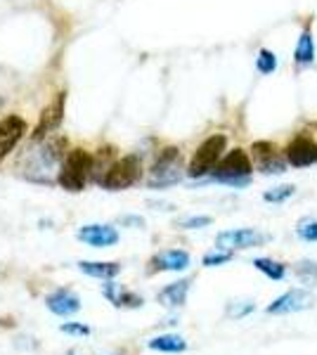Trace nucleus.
<instances>
[{"mask_svg": "<svg viewBox=\"0 0 317 355\" xmlns=\"http://www.w3.org/2000/svg\"><path fill=\"white\" fill-rule=\"evenodd\" d=\"M286 159H289L291 166L317 164V145L310 137H296V140L286 147Z\"/></svg>", "mask_w": 317, "mask_h": 355, "instance_id": "obj_12", "label": "nucleus"}, {"mask_svg": "<svg viewBox=\"0 0 317 355\" xmlns=\"http://www.w3.org/2000/svg\"><path fill=\"white\" fill-rule=\"evenodd\" d=\"M213 168H216L213 171V178H216L218 182H228V185H234V187L246 185L253 171L249 154L244 150H232L221 164L213 166Z\"/></svg>", "mask_w": 317, "mask_h": 355, "instance_id": "obj_4", "label": "nucleus"}, {"mask_svg": "<svg viewBox=\"0 0 317 355\" xmlns=\"http://www.w3.org/2000/svg\"><path fill=\"white\" fill-rule=\"evenodd\" d=\"M140 173H142L140 159L130 154V157H123V159H119V162L109 164L105 175H102L97 182H100L105 190L119 192V190H126V187L135 185V182L140 180Z\"/></svg>", "mask_w": 317, "mask_h": 355, "instance_id": "obj_2", "label": "nucleus"}, {"mask_svg": "<svg viewBox=\"0 0 317 355\" xmlns=\"http://www.w3.org/2000/svg\"><path fill=\"white\" fill-rule=\"evenodd\" d=\"M121 223H123V225H137V227L145 225V220L137 218V216H126V218H121Z\"/></svg>", "mask_w": 317, "mask_h": 355, "instance_id": "obj_30", "label": "nucleus"}, {"mask_svg": "<svg viewBox=\"0 0 317 355\" xmlns=\"http://www.w3.org/2000/svg\"><path fill=\"white\" fill-rule=\"evenodd\" d=\"M187 291H189V279H178V282H173L166 289L159 291V303L166 308H180L187 301Z\"/></svg>", "mask_w": 317, "mask_h": 355, "instance_id": "obj_14", "label": "nucleus"}, {"mask_svg": "<svg viewBox=\"0 0 317 355\" xmlns=\"http://www.w3.org/2000/svg\"><path fill=\"white\" fill-rule=\"evenodd\" d=\"M187 266H189L187 251L171 249V251H164V254L154 256V259L149 261V272H180V270H187Z\"/></svg>", "mask_w": 317, "mask_h": 355, "instance_id": "obj_11", "label": "nucleus"}, {"mask_svg": "<svg viewBox=\"0 0 317 355\" xmlns=\"http://www.w3.org/2000/svg\"><path fill=\"white\" fill-rule=\"evenodd\" d=\"M206 225H211L209 216H192V218H185L180 223V227H185V230H199V227H206Z\"/></svg>", "mask_w": 317, "mask_h": 355, "instance_id": "obj_27", "label": "nucleus"}, {"mask_svg": "<svg viewBox=\"0 0 317 355\" xmlns=\"http://www.w3.org/2000/svg\"><path fill=\"white\" fill-rule=\"evenodd\" d=\"M78 239L95 249H105L119 242V232L112 225H83L78 230Z\"/></svg>", "mask_w": 317, "mask_h": 355, "instance_id": "obj_10", "label": "nucleus"}, {"mask_svg": "<svg viewBox=\"0 0 317 355\" xmlns=\"http://www.w3.org/2000/svg\"><path fill=\"white\" fill-rule=\"evenodd\" d=\"M253 152H256L263 162V159H268L275 154V145H270V142H256V145H253Z\"/></svg>", "mask_w": 317, "mask_h": 355, "instance_id": "obj_29", "label": "nucleus"}, {"mask_svg": "<svg viewBox=\"0 0 317 355\" xmlns=\"http://www.w3.org/2000/svg\"><path fill=\"white\" fill-rule=\"evenodd\" d=\"M261 171H263V173H268V175L270 173H284V164H282L280 159L273 154V157H268V159H263V162H261Z\"/></svg>", "mask_w": 317, "mask_h": 355, "instance_id": "obj_25", "label": "nucleus"}, {"mask_svg": "<svg viewBox=\"0 0 317 355\" xmlns=\"http://www.w3.org/2000/svg\"><path fill=\"white\" fill-rule=\"evenodd\" d=\"M315 60V43H313V33L303 31L296 45V62L298 64H310Z\"/></svg>", "mask_w": 317, "mask_h": 355, "instance_id": "obj_18", "label": "nucleus"}, {"mask_svg": "<svg viewBox=\"0 0 317 355\" xmlns=\"http://www.w3.org/2000/svg\"><path fill=\"white\" fill-rule=\"evenodd\" d=\"M218 249H228V251H234V249H251V246H258L263 242H268L263 232L258 230H251V227H244V230H225L218 234Z\"/></svg>", "mask_w": 317, "mask_h": 355, "instance_id": "obj_8", "label": "nucleus"}, {"mask_svg": "<svg viewBox=\"0 0 317 355\" xmlns=\"http://www.w3.org/2000/svg\"><path fill=\"white\" fill-rule=\"evenodd\" d=\"M315 303V296L305 289H291L286 294H282L277 301H273L268 306V313L270 315H289V313H301V311H308L313 308Z\"/></svg>", "mask_w": 317, "mask_h": 355, "instance_id": "obj_7", "label": "nucleus"}, {"mask_svg": "<svg viewBox=\"0 0 317 355\" xmlns=\"http://www.w3.org/2000/svg\"><path fill=\"white\" fill-rule=\"evenodd\" d=\"M69 355H76V353H69Z\"/></svg>", "mask_w": 317, "mask_h": 355, "instance_id": "obj_31", "label": "nucleus"}, {"mask_svg": "<svg viewBox=\"0 0 317 355\" xmlns=\"http://www.w3.org/2000/svg\"><path fill=\"white\" fill-rule=\"evenodd\" d=\"M105 296L109 301L114 303L117 308H140L142 306V299L137 294H132V291L123 289L121 284L117 282H109L105 284Z\"/></svg>", "mask_w": 317, "mask_h": 355, "instance_id": "obj_15", "label": "nucleus"}, {"mask_svg": "<svg viewBox=\"0 0 317 355\" xmlns=\"http://www.w3.org/2000/svg\"><path fill=\"white\" fill-rule=\"evenodd\" d=\"M182 178V157L175 147H166L149 171V187H171Z\"/></svg>", "mask_w": 317, "mask_h": 355, "instance_id": "obj_3", "label": "nucleus"}, {"mask_svg": "<svg viewBox=\"0 0 317 355\" xmlns=\"http://www.w3.org/2000/svg\"><path fill=\"white\" fill-rule=\"evenodd\" d=\"M256 67L261 73H273L275 69H277V57H275V53H270V50H261V55H258V60H256Z\"/></svg>", "mask_w": 317, "mask_h": 355, "instance_id": "obj_23", "label": "nucleus"}, {"mask_svg": "<svg viewBox=\"0 0 317 355\" xmlns=\"http://www.w3.org/2000/svg\"><path fill=\"white\" fill-rule=\"evenodd\" d=\"M62 331H65V334H71V336H88L90 327L78 324V322H67V324H62Z\"/></svg>", "mask_w": 317, "mask_h": 355, "instance_id": "obj_28", "label": "nucleus"}, {"mask_svg": "<svg viewBox=\"0 0 317 355\" xmlns=\"http://www.w3.org/2000/svg\"><path fill=\"white\" fill-rule=\"evenodd\" d=\"M296 234L303 239V242H317V220L313 218H303L298 223Z\"/></svg>", "mask_w": 317, "mask_h": 355, "instance_id": "obj_22", "label": "nucleus"}, {"mask_svg": "<svg viewBox=\"0 0 317 355\" xmlns=\"http://www.w3.org/2000/svg\"><path fill=\"white\" fill-rule=\"evenodd\" d=\"M293 192H296V187H293V185H280V187H275V190L265 192L263 199H265V202L280 204V202H286L289 197H293Z\"/></svg>", "mask_w": 317, "mask_h": 355, "instance_id": "obj_21", "label": "nucleus"}, {"mask_svg": "<svg viewBox=\"0 0 317 355\" xmlns=\"http://www.w3.org/2000/svg\"><path fill=\"white\" fill-rule=\"evenodd\" d=\"M26 133V121L22 116H5L0 121V162L15 150L17 142Z\"/></svg>", "mask_w": 317, "mask_h": 355, "instance_id": "obj_9", "label": "nucleus"}, {"mask_svg": "<svg viewBox=\"0 0 317 355\" xmlns=\"http://www.w3.org/2000/svg\"><path fill=\"white\" fill-rule=\"evenodd\" d=\"M149 348H152V351H161V353H182L187 348V341L178 334H164L149 341Z\"/></svg>", "mask_w": 317, "mask_h": 355, "instance_id": "obj_17", "label": "nucleus"}, {"mask_svg": "<svg viewBox=\"0 0 317 355\" xmlns=\"http://www.w3.org/2000/svg\"><path fill=\"white\" fill-rule=\"evenodd\" d=\"M80 272L90 275V277H100V279H112L121 272L119 263H100V261H80L78 263Z\"/></svg>", "mask_w": 317, "mask_h": 355, "instance_id": "obj_16", "label": "nucleus"}, {"mask_svg": "<svg viewBox=\"0 0 317 355\" xmlns=\"http://www.w3.org/2000/svg\"><path fill=\"white\" fill-rule=\"evenodd\" d=\"M232 259V251L223 249V251H209V254L204 256V266L206 268H213V266H223V263H228Z\"/></svg>", "mask_w": 317, "mask_h": 355, "instance_id": "obj_24", "label": "nucleus"}, {"mask_svg": "<svg viewBox=\"0 0 317 355\" xmlns=\"http://www.w3.org/2000/svg\"><path fill=\"white\" fill-rule=\"evenodd\" d=\"M225 145H228V137L225 135L206 137V140L199 145V150L194 152L192 164H189V168H187V175L189 178H201V175L211 173L213 166L218 164L221 154L225 152Z\"/></svg>", "mask_w": 317, "mask_h": 355, "instance_id": "obj_5", "label": "nucleus"}, {"mask_svg": "<svg viewBox=\"0 0 317 355\" xmlns=\"http://www.w3.org/2000/svg\"><path fill=\"white\" fill-rule=\"evenodd\" d=\"M45 306L55 315H74L80 311V299L69 289H57L45 299Z\"/></svg>", "mask_w": 317, "mask_h": 355, "instance_id": "obj_13", "label": "nucleus"}, {"mask_svg": "<svg viewBox=\"0 0 317 355\" xmlns=\"http://www.w3.org/2000/svg\"><path fill=\"white\" fill-rule=\"evenodd\" d=\"M253 303L251 301H241V303H234V306H230L228 308V315L230 318H244V315H249L253 313Z\"/></svg>", "mask_w": 317, "mask_h": 355, "instance_id": "obj_26", "label": "nucleus"}, {"mask_svg": "<svg viewBox=\"0 0 317 355\" xmlns=\"http://www.w3.org/2000/svg\"><path fill=\"white\" fill-rule=\"evenodd\" d=\"M65 105H67V95L65 93L55 95V100L45 107L43 114H40V119H38V123H36V128H33V133H31L33 142L45 140L50 133H55V130L60 128L62 119H65Z\"/></svg>", "mask_w": 317, "mask_h": 355, "instance_id": "obj_6", "label": "nucleus"}, {"mask_svg": "<svg viewBox=\"0 0 317 355\" xmlns=\"http://www.w3.org/2000/svg\"><path fill=\"white\" fill-rule=\"evenodd\" d=\"M293 270H296L298 279H301L303 284H308V287H313L317 282V263L315 261H298Z\"/></svg>", "mask_w": 317, "mask_h": 355, "instance_id": "obj_20", "label": "nucleus"}, {"mask_svg": "<svg viewBox=\"0 0 317 355\" xmlns=\"http://www.w3.org/2000/svg\"><path fill=\"white\" fill-rule=\"evenodd\" d=\"M253 268L261 270L265 277H270V279H284V275H286V268L282 266L280 261H273V259H256L253 261Z\"/></svg>", "mask_w": 317, "mask_h": 355, "instance_id": "obj_19", "label": "nucleus"}, {"mask_svg": "<svg viewBox=\"0 0 317 355\" xmlns=\"http://www.w3.org/2000/svg\"><path fill=\"white\" fill-rule=\"evenodd\" d=\"M90 175H93V154L85 150H71L62 159V171L57 175V182L69 192H80L85 182L90 180Z\"/></svg>", "mask_w": 317, "mask_h": 355, "instance_id": "obj_1", "label": "nucleus"}]
</instances>
